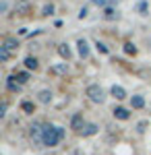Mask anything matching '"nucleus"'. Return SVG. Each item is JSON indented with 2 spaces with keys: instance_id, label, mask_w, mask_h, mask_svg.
Wrapping results in <instances>:
<instances>
[{
  "instance_id": "25",
  "label": "nucleus",
  "mask_w": 151,
  "mask_h": 155,
  "mask_svg": "<svg viewBox=\"0 0 151 155\" xmlns=\"http://www.w3.org/2000/svg\"><path fill=\"white\" fill-rule=\"evenodd\" d=\"M87 15H89V11H87V6H83L81 11H79V19H85Z\"/></svg>"
},
{
  "instance_id": "8",
  "label": "nucleus",
  "mask_w": 151,
  "mask_h": 155,
  "mask_svg": "<svg viewBox=\"0 0 151 155\" xmlns=\"http://www.w3.org/2000/svg\"><path fill=\"white\" fill-rule=\"evenodd\" d=\"M77 50H79L81 58H89V44H87V39H79L77 41Z\"/></svg>"
},
{
  "instance_id": "1",
  "label": "nucleus",
  "mask_w": 151,
  "mask_h": 155,
  "mask_svg": "<svg viewBox=\"0 0 151 155\" xmlns=\"http://www.w3.org/2000/svg\"><path fill=\"white\" fill-rule=\"evenodd\" d=\"M66 130L62 126H54V124H44V145L46 147H56L58 143H62Z\"/></svg>"
},
{
  "instance_id": "13",
  "label": "nucleus",
  "mask_w": 151,
  "mask_h": 155,
  "mask_svg": "<svg viewBox=\"0 0 151 155\" xmlns=\"http://www.w3.org/2000/svg\"><path fill=\"white\" fill-rule=\"evenodd\" d=\"M2 46L6 50H11V52H15V50H19V41H17V37H6L2 41Z\"/></svg>"
},
{
  "instance_id": "10",
  "label": "nucleus",
  "mask_w": 151,
  "mask_h": 155,
  "mask_svg": "<svg viewBox=\"0 0 151 155\" xmlns=\"http://www.w3.org/2000/svg\"><path fill=\"white\" fill-rule=\"evenodd\" d=\"M114 118H116V120H128V118H130V112H128L126 107L118 106V107H114Z\"/></svg>"
},
{
  "instance_id": "17",
  "label": "nucleus",
  "mask_w": 151,
  "mask_h": 155,
  "mask_svg": "<svg viewBox=\"0 0 151 155\" xmlns=\"http://www.w3.org/2000/svg\"><path fill=\"white\" fill-rule=\"evenodd\" d=\"M97 130H99V126H97V124H87V126H85L79 134H83V137H93Z\"/></svg>"
},
{
  "instance_id": "19",
  "label": "nucleus",
  "mask_w": 151,
  "mask_h": 155,
  "mask_svg": "<svg viewBox=\"0 0 151 155\" xmlns=\"http://www.w3.org/2000/svg\"><path fill=\"white\" fill-rule=\"evenodd\" d=\"M17 81H19L21 85L29 83V72H27V71H21V72H17Z\"/></svg>"
},
{
  "instance_id": "5",
  "label": "nucleus",
  "mask_w": 151,
  "mask_h": 155,
  "mask_svg": "<svg viewBox=\"0 0 151 155\" xmlns=\"http://www.w3.org/2000/svg\"><path fill=\"white\" fill-rule=\"evenodd\" d=\"M6 87H8V91H12V93H19L21 89H23V85L17 81V77H6Z\"/></svg>"
},
{
  "instance_id": "11",
  "label": "nucleus",
  "mask_w": 151,
  "mask_h": 155,
  "mask_svg": "<svg viewBox=\"0 0 151 155\" xmlns=\"http://www.w3.org/2000/svg\"><path fill=\"white\" fill-rule=\"evenodd\" d=\"M130 107H133V110H143V107H145L143 95H133L130 97Z\"/></svg>"
},
{
  "instance_id": "6",
  "label": "nucleus",
  "mask_w": 151,
  "mask_h": 155,
  "mask_svg": "<svg viewBox=\"0 0 151 155\" xmlns=\"http://www.w3.org/2000/svg\"><path fill=\"white\" fill-rule=\"evenodd\" d=\"M66 71H69V64H66V62H60V64H52V66H50V72L56 74V77L66 74Z\"/></svg>"
},
{
  "instance_id": "16",
  "label": "nucleus",
  "mask_w": 151,
  "mask_h": 155,
  "mask_svg": "<svg viewBox=\"0 0 151 155\" xmlns=\"http://www.w3.org/2000/svg\"><path fill=\"white\" fill-rule=\"evenodd\" d=\"M37 99H39L42 104H50V101H52V91H50V89H42V91L37 93Z\"/></svg>"
},
{
  "instance_id": "9",
  "label": "nucleus",
  "mask_w": 151,
  "mask_h": 155,
  "mask_svg": "<svg viewBox=\"0 0 151 155\" xmlns=\"http://www.w3.org/2000/svg\"><path fill=\"white\" fill-rule=\"evenodd\" d=\"M135 8H137V12H139L141 17H149V2L147 0H139L135 4Z\"/></svg>"
},
{
  "instance_id": "22",
  "label": "nucleus",
  "mask_w": 151,
  "mask_h": 155,
  "mask_svg": "<svg viewBox=\"0 0 151 155\" xmlns=\"http://www.w3.org/2000/svg\"><path fill=\"white\" fill-rule=\"evenodd\" d=\"M42 15H44V17H50V15H54V4H44V8H42Z\"/></svg>"
},
{
  "instance_id": "29",
  "label": "nucleus",
  "mask_w": 151,
  "mask_h": 155,
  "mask_svg": "<svg viewBox=\"0 0 151 155\" xmlns=\"http://www.w3.org/2000/svg\"><path fill=\"white\" fill-rule=\"evenodd\" d=\"M19 2H27V0H19Z\"/></svg>"
},
{
  "instance_id": "23",
  "label": "nucleus",
  "mask_w": 151,
  "mask_h": 155,
  "mask_svg": "<svg viewBox=\"0 0 151 155\" xmlns=\"http://www.w3.org/2000/svg\"><path fill=\"white\" fill-rule=\"evenodd\" d=\"M124 52H126V54H133V56H135V54H137V48H135V44L126 41V44H124Z\"/></svg>"
},
{
  "instance_id": "12",
  "label": "nucleus",
  "mask_w": 151,
  "mask_h": 155,
  "mask_svg": "<svg viewBox=\"0 0 151 155\" xmlns=\"http://www.w3.org/2000/svg\"><path fill=\"white\" fill-rule=\"evenodd\" d=\"M118 17H120V12H118L116 8H112V6H106L104 8V19H108V21H116Z\"/></svg>"
},
{
  "instance_id": "15",
  "label": "nucleus",
  "mask_w": 151,
  "mask_h": 155,
  "mask_svg": "<svg viewBox=\"0 0 151 155\" xmlns=\"http://www.w3.org/2000/svg\"><path fill=\"white\" fill-rule=\"evenodd\" d=\"M110 93L116 97V99H124V97H126V91H124V87H120V85H114V87L110 89Z\"/></svg>"
},
{
  "instance_id": "21",
  "label": "nucleus",
  "mask_w": 151,
  "mask_h": 155,
  "mask_svg": "<svg viewBox=\"0 0 151 155\" xmlns=\"http://www.w3.org/2000/svg\"><path fill=\"white\" fill-rule=\"evenodd\" d=\"M95 48H97V52H99V54H110V50H108V46H106V44H102L99 39L95 41Z\"/></svg>"
},
{
  "instance_id": "7",
  "label": "nucleus",
  "mask_w": 151,
  "mask_h": 155,
  "mask_svg": "<svg viewBox=\"0 0 151 155\" xmlns=\"http://www.w3.org/2000/svg\"><path fill=\"white\" fill-rule=\"evenodd\" d=\"M58 54L64 58V62H70V60H72V52H70L69 44H60L58 46Z\"/></svg>"
},
{
  "instance_id": "27",
  "label": "nucleus",
  "mask_w": 151,
  "mask_h": 155,
  "mask_svg": "<svg viewBox=\"0 0 151 155\" xmlns=\"http://www.w3.org/2000/svg\"><path fill=\"white\" fill-rule=\"evenodd\" d=\"M93 4H97V6H104V8H106V0H93Z\"/></svg>"
},
{
  "instance_id": "24",
  "label": "nucleus",
  "mask_w": 151,
  "mask_h": 155,
  "mask_svg": "<svg viewBox=\"0 0 151 155\" xmlns=\"http://www.w3.org/2000/svg\"><path fill=\"white\" fill-rule=\"evenodd\" d=\"M6 110H8V104H6V99H2V104H0V118L6 116Z\"/></svg>"
},
{
  "instance_id": "14",
  "label": "nucleus",
  "mask_w": 151,
  "mask_h": 155,
  "mask_svg": "<svg viewBox=\"0 0 151 155\" xmlns=\"http://www.w3.org/2000/svg\"><path fill=\"white\" fill-rule=\"evenodd\" d=\"M37 66H39V62H37L35 56H27L25 58V68L27 71H37Z\"/></svg>"
},
{
  "instance_id": "18",
  "label": "nucleus",
  "mask_w": 151,
  "mask_h": 155,
  "mask_svg": "<svg viewBox=\"0 0 151 155\" xmlns=\"http://www.w3.org/2000/svg\"><path fill=\"white\" fill-rule=\"evenodd\" d=\"M21 110H23L25 114H33V112H35V106L31 104V101H27V99H25V101H21Z\"/></svg>"
},
{
  "instance_id": "3",
  "label": "nucleus",
  "mask_w": 151,
  "mask_h": 155,
  "mask_svg": "<svg viewBox=\"0 0 151 155\" xmlns=\"http://www.w3.org/2000/svg\"><path fill=\"white\" fill-rule=\"evenodd\" d=\"M29 137H31L33 145L44 143V124H42V122H33V124L29 126Z\"/></svg>"
},
{
  "instance_id": "28",
  "label": "nucleus",
  "mask_w": 151,
  "mask_h": 155,
  "mask_svg": "<svg viewBox=\"0 0 151 155\" xmlns=\"http://www.w3.org/2000/svg\"><path fill=\"white\" fill-rule=\"evenodd\" d=\"M145 126H147V122H141V124H139V132L145 130Z\"/></svg>"
},
{
  "instance_id": "2",
  "label": "nucleus",
  "mask_w": 151,
  "mask_h": 155,
  "mask_svg": "<svg viewBox=\"0 0 151 155\" xmlns=\"http://www.w3.org/2000/svg\"><path fill=\"white\" fill-rule=\"evenodd\" d=\"M85 95L89 97L93 104H99V106L106 101V91L99 87V85H95V83H91L87 89H85Z\"/></svg>"
},
{
  "instance_id": "26",
  "label": "nucleus",
  "mask_w": 151,
  "mask_h": 155,
  "mask_svg": "<svg viewBox=\"0 0 151 155\" xmlns=\"http://www.w3.org/2000/svg\"><path fill=\"white\" fill-rule=\"evenodd\" d=\"M6 11H8V2L2 0V2H0V12H6Z\"/></svg>"
},
{
  "instance_id": "4",
  "label": "nucleus",
  "mask_w": 151,
  "mask_h": 155,
  "mask_svg": "<svg viewBox=\"0 0 151 155\" xmlns=\"http://www.w3.org/2000/svg\"><path fill=\"white\" fill-rule=\"evenodd\" d=\"M85 126H87V124H85V120H83V114H75V116L70 118V128H72V130L81 132Z\"/></svg>"
},
{
  "instance_id": "20",
  "label": "nucleus",
  "mask_w": 151,
  "mask_h": 155,
  "mask_svg": "<svg viewBox=\"0 0 151 155\" xmlns=\"http://www.w3.org/2000/svg\"><path fill=\"white\" fill-rule=\"evenodd\" d=\"M0 60L2 62H8L11 60V50H6L4 46H0Z\"/></svg>"
}]
</instances>
